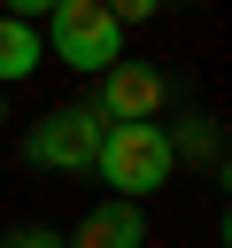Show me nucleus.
Wrapping results in <instances>:
<instances>
[{
	"instance_id": "nucleus-1",
	"label": "nucleus",
	"mask_w": 232,
	"mask_h": 248,
	"mask_svg": "<svg viewBox=\"0 0 232 248\" xmlns=\"http://www.w3.org/2000/svg\"><path fill=\"white\" fill-rule=\"evenodd\" d=\"M93 170H101V186H116V202H139V194L170 186L178 140H170L155 116H147V124H108L101 147H93Z\"/></svg>"
},
{
	"instance_id": "nucleus-2",
	"label": "nucleus",
	"mask_w": 232,
	"mask_h": 248,
	"mask_svg": "<svg viewBox=\"0 0 232 248\" xmlns=\"http://www.w3.org/2000/svg\"><path fill=\"white\" fill-rule=\"evenodd\" d=\"M46 54H62L85 78H101L108 62H124V23L101 0H54L46 8Z\"/></svg>"
},
{
	"instance_id": "nucleus-3",
	"label": "nucleus",
	"mask_w": 232,
	"mask_h": 248,
	"mask_svg": "<svg viewBox=\"0 0 232 248\" xmlns=\"http://www.w3.org/2000/svg\"><path fill=\"white\" fill-rule=\"evenodd\" d=\"M101 116L93 108H54V116H39L31 132H23V155L39 163V170H77V163H93V147H101Z\"/></svg>"
},
{
	"instance_id": "nucleus-4",
	"label": "nucleus",
	"mask_w": 232,
	"mask_h": 248,
	"mask_svg": "<svg viewBox=\"0 0 232 248\" xmlns=\"http://www.w3.org/2000/svg\"><path fill=\"white\" fill-rule=\"evenodd\" d=\"M101 124H147L155 108H162V78L147 70V62H108L101 70V93L85 101Z\"/></svg>"
},
{
	"instance_id": "nucleus-5",
	"label": "nucleus",
	"mask_w": 232,
	"mask_h": 248,
	"mask_svg": "<svg viewBox=\"0 0 232 248\" xmlns=\"http://www.w3.org/2000/svg\"><path fill=\"white\" fill-rule=\"evenodd\" d=\"M70 248H147V225H139V202H101L85 209V225L70 232Z\"/></svg>"
},
{
	"instance_id": "nucleus-6",
	"label": "nucleus",
	"mask_w": 232,
	"mask_h": 248,
	"mask_svg": "<svg viewBox=\"0 0 232 248\" xmlns=\"http://www.w3.org/2000/svg\"><path fill=\"white\" fill-rule=\"evenodd\" d=\"M39 62H46V39H39L31 23L0 16V85H23V78H31Z\"/></svg>"
},
{
	"instance_id": "nucleus-7",
	"label": "nucleus",
	"mask_w": 232,
	"mask_h": 248,
	"mask_svg": "<svg viewBox=\"0 0 232 248\" xmlns=\"http://www.w3.org/2000/svg\"><path fill=\"white\" fill-rule=\"evenodd\" d=\"M116 23H147V16H162V0H101Z\"/></svg>"
},
{
	"instance_id": "nucleus-8",
	"label": "nucleus",
	"mask_w": 232,
	"mask_h": 248,
	"mask_svg": "<svg viewBox=\"0 0 232 248\" xmlns=\"http://www.w3.org/2000/svg\"><path fill=\"white\" fill-rule=\"evenodd\" d=\"M54 0H0V16H15V23H31V16H46Z\"/></svg>"
},
{
	"instance_id": "nucleus-9",
	"label": "nucleus",
	"mask_w": 232,
	"mask_h": 248,
	"mask_svg": "<svg viewBox=\"0 0 232 248\" xmlns=\"http://www.w3.org/2000/svg\"><path fill=\"white\" fill-rule=\"evenodd\" d=\"M8 248H70V240H62V232H15Z\"/></svg>"
},
{
	"instance_id": "nucleus-10",
	"label": "nucleus",
	"mask_w": 232,
	"mask_h": 248,
	"mask_svg": "<svg viewBox=\"0 0 232 248\" xmlns=\"http://www.w3.org/2000/svg\"><path fill=\"white\" fill-rule=\"evenodd\" d=\"M0 124H8V116H0Z\"/></svg>"
}]
</instances>
